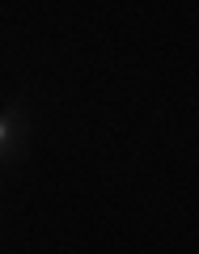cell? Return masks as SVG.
I'll use <instances>...</instances> for the list:
<instances>
[{
	"mask_svg": "<svg viewBox=\"0 0 199 254\" xmlns=\"http://www.w3.org/2000/svg\"><path fill=\"white\" fill-rule=\"evenodd\" d=\"M21 131H26V127H21V115H17V110H0V165L17 153Z\"/></svg>",
	"mask_w": 199,
	"mask_h": 254,
	"instance_id": "cell-1",
	"label": "cell"
}]
</instances>
